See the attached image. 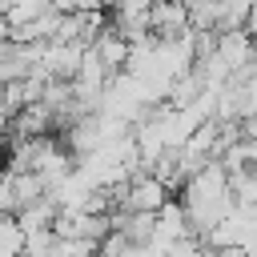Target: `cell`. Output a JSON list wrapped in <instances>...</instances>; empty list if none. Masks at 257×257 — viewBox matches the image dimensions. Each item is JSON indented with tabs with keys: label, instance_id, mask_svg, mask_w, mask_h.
<instances>
[{
	"label": "cell",
	"instance_id": "obj_1",
	"mask_svg": "<svg viewBox=\"0 0 257 257\" xmlns=\"http://www.w3.org/2000/svg\"><path fill=\"white\" fill-rule=\"evenodd\" d=\"M189 28V4L181 0H153L149 4V36L153 40H181Z\"/></svg>",
	"mask_w": 257,
	"mask_h": 257
},
{
	"label": "cell",
	"instance_id": "obj_2",
	"mask_svg": "<svg viewBox=\"0 0 257 257\" xmlns=\"http://www.w3.org/2000/svg\"><path fill=\"white\" fill-rule=\"evenodd\" d=\"M8 149H12V137H8V128L0 124V169H4V161H8Z\"/></svg>",
	"mask_w": 257,
	"mask_h": 257
},
{
	"label": "cell",
	"instance_id": "obj_3",
	"mask_svg": "<svg viewBox=\"0 0 257 257\" xmlns=\"http://www.w3.org/2000/svg\"><path fill=\"white\" fill-rule=\"evenodd\" d=\"M0 124H4V112H0Z\"/></svg>",
	"mask_w": 257,
	"mask_h": 257
},
{
	"label": "cell",
	"instance_id": "obj_4",
	"mask_svg": "<svg viewBox=\"0 0 257 257\" xmlns=\"http://www.w3.org/2000/svg\"><path fill=\"white\" fill-rule=\"evenodd\" d=\"M181 4H189V0H181Z\"/></svg>",
	"mask_w": 257,
	"mask_h": 257
}]
</instances>
